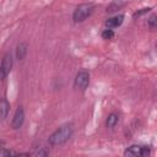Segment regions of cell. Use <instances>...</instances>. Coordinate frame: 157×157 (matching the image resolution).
<instances>
[{
	"label": "cell",
	"instance_id": "cell-3",
	"mask_svg": "<svg viewBox=\"0 0 157 157\" xmlns=\"http://www.w3.org/2000/svg\"><path fill=\"white\" fill-rule=\"evenodd\" d=\"M150 155V147L142 145H131L124 151V156L129 157H147Z\"/></svg>",
	"mask_w": 157,
	"mask_h": 157
},
{
	"label": "cell",
	"instance_id": "cell-5",
	"mask_svg": "<svg viewBox=\"0 0 157 157\" xmlns=\"http://www.w3.org/2000/svg\"><path fill=\"white\" fill-rule=\"evenodd\" d=\"M90 83V74L86 70H81L76 74L75 76V81H74V86L78 90H86L87 86Z\"/></svg>",
	"mask_w": 157,
	"mask_h": 157
},
{
	"label": "cell",
	"instance_id": "cell-11",
	"mask_svg": "<svg viewBox=\"0 0 157 157\" xmlns=\"http://www.w3.org/2000/svg\"><path fill=\"white\" fill-rule=\"evenodd\" d=\"M147 26H148V28H150L151 31H155V29H156V27H157V16H156V15H152V16L148 18Z\"/></svg>",
	"mask_w": 157,
	"mask_h": 157
},
{
	"label": "cell",
	"instance_id": "cell-1",
	"mask_svg": "<svg viewBox=\"0 0 157 157\" xmlns=\"http://www.w3.org/2000/svg\"><path fill=\"white\" fill-rule=\"evenodd\" d=\"M74 129L71 125H63L61 128H59L58 130H55L48 139L49 144L53 146H58V145H63L65 144L71 136H72Z\"/></svg>",
	"mask_w": 157,
	"mask_h": 157
},
{
	"label": "cell",
	"instance_id": "cell-8",
	"mask_svg": "<svg viewBox=\"0 0 157 157\" xmlns=\"http://www.w3.org/2000/svg\"><path fill=\"white\" fill-rule=\"evenodd\" d=\"M28 52V44L26 42H21L16 48V58L18 60H23Z\"/></svg>",
	"mask_w": 157,
	"mask_h": 157
},
{
	"label": "cell",
	"instance_id": "cell-12",
	"mask_svg": "<svg viewBox=\"0 0 157 157\" xmlns=\"http://www.w3.org/2000/svg\"><path fill=\"white\" fill-rule=\"evenodd\" d=\"M114 37V31L112 28H107L102 32V38L103 39H112Z\"/></svg>",
	"mask_w": 157,
	"mask_h": 157
},
{
	"label": "cell",
	"instance_id": "cell-9",
	"mask_svg": "<svg viewBox=\"0 0 157 157\" xmlns=\"http://www.w3.org/2000/svg\"><path fill=\"white\" fill-rule=\"evenodd\" d=\"M9 110H10V104H9L7 99L6 98L0 99V120H4L7 117Z\"/></svg>",
	"mask_w": 157,
	"mask_h": 157
},
{
	"label": "cell",
	"instance_id": "cell-4",
	"mask_svg": "<svg viewBox=\"0 0 157 157\" xmlns=\"http://www.w3.org/2000/svg\"><path fill=\"white\" fill-rule=\"evenodd\" d=\"M13 65V60L10 53H6L2 59H1V64H0V80H5L7 77V75L10 74L11 69Z\"/></svg>",
	"mask_w": 157,
	"mask_h": 157
},
{
	"label": "cell",
	"instance_id": "cell-2",
	"mask_svg": "<svg viewBox=\"0 0 157 157\" xmlns=\"http://www.w3.org/2000/svg\"><path fill=\"white\" fill-rule=\"evenodd\" d=\"M94 10V5L93 4H81L78 5L75 11H74V15H72V20L74 22H82L85 21L87 17H90L92 15Z\"/></svg>",
	"mask_w": 157,
	"mask_h": 157
},
{
	"label": "cell",
	"instance_id": "cell-7",
	"mask_svg": "<svg viewBox=\"0 0 157 157\" xmlns=\"http://www.w3.org/2000/svg\"><path fill=\"white\" fill-rule=\"evenodd\" d=\"M124 21V15H117V16H113L110 18H108L105 21V27L107 28H117L119 26H121Z\"/></svg>",
	"mask_w": 157,
	"mask_h": 157
},
{
	"label": "cell",
	"instance_id": "cell-10",
	"mask_svg": "<svg viewBox=\"0 0 157 157\" xmlns=\"http://www.w3.org/2000/svg\"><path fill=\"white\" fill-rule=\"evenodd\" d=\"M118 121H119V115H118L117 113H110V114L107 117L105 124H107V126H108V128L113 129V128L118 124Z\"/></svg>",
	"mask_w": 157,
	"mask_h": 157
},
{
	"label": "cell",
	"instance_id": "cell-14",
	"mask_svg": "<svg viewBox=\"0 0 157 157\" xmlns=\"http://www.w3.org/2000/svg\"><path fill=\"white\" fill-rule=\"evenodd\" d=\"M33 155H34V156H48V152H47V151H42V150H40V151L34 152Z\"/></svg>",
	"mask_w": 157,
	"mask_h": 157
},
{
	"label": "cell",
	"instance_id": "cell-6",
	"mask_svg": "<svg viewBox=\"0 0 157 157\" xmlns=\"http://www.w3.org/2000/svg\"><path fill=\"white\" fill-rule=\"evenodd\" d=\"M23 121H25V110H23V108L20 105V107L16 109L15 114H13V118H12V120H11V126H12L13 129H20V128L22 126Z\"/></svg>",
	"mask_w": 157,
	"mask_h": 157
},
{
	"label": "cell",
	"instance_id": "cell-13",
	"mask_svg": "<svg viewBox=\"0 0 157 157\" xmlns=\"http://www.w3.org/2000/svg\"><path fill=\"white\" fill-rule=\"evenodd\" d=\"M151 10V7H144V9H141V10H139V11H136V12H134V17H139V16H141V15H144V13H146V12H148Z\"/></svg>",
	"mask_w": 157,
	"mask_h": 157
}]
</instances>
